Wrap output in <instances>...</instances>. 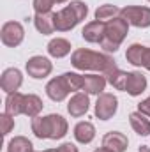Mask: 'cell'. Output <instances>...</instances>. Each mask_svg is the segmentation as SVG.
<instances>
[{"label": "cell", "mask_w": 150, "mask_h": 152, "mask_svg": "<svg viewBox=\"0 0 150 152\" xmlns=\"http://www.w3.org/2000/svg\"><path fill=\"white\" fill-rule=\"evenodd\" d=\"M71 64L79 71L90 69V71H101L104 75H110L111 71L117 69V64L111 57H108L104 53H95V51H90L85 48H79L73 53Z\"/></svg>", "instance_id": "6da1fadb"}, {"label": "cell", "mask_w": 150, "mask_h": 152, "mask_svg": "<svg viewBox=\"0 0 150 152\" xmlns=\"http://www.w3.org/2000/svg\"><path fill=\"white\" fill-rule=\"evenodd\" d=\"M32 133L37 138H51L60 140L67 134V122L62 115L51 113L48 117H34L32 118Z\"/></svg>", "instance_id": "7a4b0ae2"}, {"label": "cell", "mask_w": 150, "mask_h": 152, "mask_svg": "<svg viewBox=\"0 0 150 152\" xmlns=\"http://www.w3.org/2000/svg\"><path fill=\"white\" fill-rule=\"evenodd\" d=\"M87 12H88V7L85 2H79V0L71 2L67 7L55 12V28L58 32H67L74 28L81 20H85Z\"/></svg>", "instance_id": "3957f363"}, {"label": "cell", "mask_w": 150, "mask_h": 152, "mask_svg": "<svg viewBox=\"0 0 150 152\" xmlns=\"http://www.w3.org/2000/svg\"><path fill=\"white\" fill-rule=\"evenodd\" d=\"M127 30H129V23L122 18V16H117L110 21H106V36L101 42V48L104 51H117L118 46L122 44V41L127 36Z\"/></svg>", "instance_id": "277c9868"}, {"label": "cell", "mask_w": 150, "mask_h": 152, "mask_svg": "<svg viewBox=\"0 0 150 152\" xmlns=\"http://www.w3.org/2000/svg\"><path fill=\"white\" fill-rule=\"evenodd\" d=\"M120 16L129 23L138 28H147L150 27V7H138V5H127L120 9Z\"/></svg>", "instance_id": "5b68a950"}, {"label": "cell", "mask_w": 150, "mask_h": 152, "mask_svg": "<svg viewBox=\"0 0 150 152\" xmlns=\"http://www.w3.org/2000/svg\"><path fill=\"white\" fill-rule=\"evenodd\" d=\"M0 37H2V42L9 48H14L18 44H21V41L25 37V30L21 27V23L18 21H7L4 23L2 30H0Z\"/></svg>", "instance_id": "8992f818"}, {"label": "cell", "mask_w": 150, "mask_h": 152, "mask_svg": "<svg viewBox=\"0 0 150 152\" xmlns=\"http://www.w3.org/2000/svg\"><path fill=\"white\" fill-rule=\"evenodd\" d=\"M117 108H118L117 97L113 94L103 92L97 97V103H95V117L99 120H108V118H111L113 115L117 113Z\"/></svg>", "instance_id": "52a82bcc"}, {"label": "cell", "mask_w": 150, "mask_h": 152, "mask_svg": "<svg viewBox=\"0 0 150 152\" xmlns=\"http://www.w3.org/2000/svg\"><path fill=\"white\" fill-rule=\"evenodd\" d=\"M127 62H131L133 66H140L150 71V48L141 46V44H131L127 48L125 53Z\"/></svg>", "instance_id": "ba28073f"}, {"label": "cell", "mask_w": 150, "mask_h": 152, "mask_svg": "<svg viewBox=\"0 0 150 152\" xmlns=\"http://www.w3.org/2000/svg\"><path fill=\"white\" fill-rule=\"evenodd\" d=\"M46 94H48V97L50 99H53V101H64L69 94H71V88H69V85H67V80H66V76H57V78H53L48 85H46Z\"/></svg>", "instance_id": "9c48e42d"}, {"label": "cell", "mask_w": 150, "mask_h": 152, "mask_svg": "<svg viewBox=\"0 0 150 152\" xmlns=\"http://www.w3.org/2000/svg\"><path fill=\"white\" fill-rule=\"evenodd\" d=\"M21 83H23V76L20 73V69H14V67L5 69L4 75H2V78H0V87H2V90L7 92V94L18 92V88L21 87Z\"/></svg>", "instance_id": "30bf717a"}, {"label": "cell", "mask_w": 150, "mask_h": 152, "mask_svg": "<svg viewBox=\"0 0 150 152\" xmlns=\"http://www.w3.org/2000/svg\"><path fill=\"white\" fill-rule=\"evenodd\" d=\"M51 62L46 58V57H32L28 62H27V73L32 76V78H46V76L51 73Z\"/></svg>", "instance_id": "8fae6325"}, {"label": "cell", "mask_w": 150, "mask_h": 152, "mask_svg": "<svg viewBox=\"0 0 150 152\" xmlns=\"http://www.w3.org/2000/svg\"><path fill=\"white\" fill-rule=\"evenodd\" d=\"M81 36L88 42H103V39L106 36V23L104 21H90L88 25H85V28L81 30Z\"/></svg>", "instance_id": "7c38bea8"}, {"label": "cell", "mask_w": 150, "mask_h": 152, "mask_svg": "<svg viewBox=\"0 0 150 152\" xmlns=\"http://www.w3.org/2000/svg\"><path fill=\"white\" fill-rule=\"evenodd\" d=\"M127 145H129L127 136L118 133V131H111V133L104 134V138H103V147H106L113 152H125Z\"/></svg>", "instance_id": "4fadbf2b"}, {"label": "cell", "mask_w": 150, "mask_h": 152, "mask_svg": "<svg viewBox=\"0 0 150 152\" xmlns=\"http://www.w3.org/2000/svg\"><path fill=\"white\" fill-rule=\"evenodd\" d=\"M88 106H90L88 96L85 92H76L67 104V112L71 113V117H81L88 112Z\"/></svg>", "instance_id": "5bb4252c"}, {"label": "cell", "mask_w": 150, "mask_h": 152, "mask_svg": "<svg viewBox=\"0 0 150 152\" xmlns=\"http://www.w3.org/2000/svg\"><path fill=\"white\" fill-rule=\"evenodd\" d=\"M34 23H36V28L42 36H50L57 30L55 28V12H36Z\"/></svg>", "instance_id": "9a60e30c"}, {"label": "cell", "mask_w": 150, "mask_h": 152, "mask_svg": "<svg viewBox=\"0 0 150 152\" xmlns=\"http://www.w3.org/2000/svg\"><path fill=\"white\" fill-rule=\"evenodd\" d=\"M145 88H147V78H145V76L141 75L140 71L129 73L127 87H125V92H127L129 96H140Z\"/></svg>", "instance_id": "2e32d148"}, {"label": "cell", "mask_w": 150, "mask_h": 152, "mask_svg": "<svg viewBox=\"0 0 150 152\" xmlns=\"http://www.w3.org/2000/svg\"><path fill=\"white\" fill-rule=\"evenodd\" d=\"M106 87V78L99 75H87L83 76V90L87 94H97L101 96Z\"/></svg>", "instance_id": "e0dca14e"}, {"label": "cell", "mask_w": 150, "mask_h": 152, "mask_svg": "<svg viewBox=\"0 0 150 152\" xmlns=\"http://www.w3.org/2000/svg\"><path fill=\"white\" fill-rule=\"evenodd\" d=\"M129 120H131L133 129H134L140 136H149L150 134V120L147 118L145 113H141V112H133V113L129 115Z\"/></svg>", "instance_id": "ac0fdd59"}, {"label": "cell", "mask_w": 150, "mask_h": 152, "mask_svg": "<svg viewBox=\"0 0 150 152\" xmlns=\"http://www.w3.org/2000/svg\"><path fill=\"white\" fill-rule=\"evenodd\" d=\"M74 138L79 143H83V145L90 143L95 138V127H94V124H90V122H79V124H76Z\"/></svg>", "instance_id": "d6986e66"}, {"label": "cell", "mask_w": 150, "mask_h": 152, "mask_svg": "<svg viewBox=\"0 0 150 152\" xmlns=\"http://www.w3.org/2000/svg\"><path fill=\"white\" fill-rule=\"evenodd\" d=\"M69 51H71V42L67 39L57 37V39H51L50 44H48V53L51 57H55V58H62Z\"/></svg>", "instance_id": "ffe728a7"}, {"label": "cell", "mask_w": 150, "mask_h": 152, "mask_svg": "<svg viewBox=\"0 0 150 152\" xmlns=\"http://www.w3.org/2000/svg\"><path fill=\"white\" fill-rule=\"evenodd\" d=\"M42 110V101L41 97L36 94H27L23 96V115H28V117H37L39 112Z\"/></svg>", "instance_id": "44dd1931"}, {"label": "cell", "mask_w": 150, "mask_h": 152, "mask_svg": "<svg viewBox=\"0 0 150 152\" xmlns=\"http://www.w3.org/2000/svg\"><path fill=\"white\" fill-rule=\"evenodd\" d=\"M23 96L25 94H20V92L9 94L5 99V113H9L11 117L23 113Z\"/></svg>", "instance_id": "7402d4cb"}, {"label": "cell", "mask_w": 150, "mask_h": 152, "mask_svg": "<svg viewBox=\"0 0 150 152\" xmlns=\"http://www.w3.org/2000/svg\"><path fill=\"white\" fill-rule=\"evenodd\" d=\"M117 16H120V9L117 5H111V4L99 5L95 11V20H99V21H110Z\"/></svg>", "instance_id": "603a6c76"}, {"label": "cell", "mask_w": 150, "mask_h": 152, "mask_svg": "<svg viewBox=\"0 0 150 152\" xmlns=\"http://www.w3.org/2000/svg\"><path fill=\"white\" fill-rule=\"evenodd\" d=\"M9 152H34V145L30 140H27L25 136H16L9 142Z\"/></svg>", "instance_id": "cb8c5ba5"}, {"label": "cell", "mask_w": 150, "mask_h": 152, "mask_svg": "<svg viewBox=\"0 0 150 152\" xmlns=\"http://www.w3.org/2000/svg\"><path fill=\"white\" fill-rule=\"evenodd\" d=\"M108 76V81L111 83L113 87L117 88V90H125V87H127V78H129V73H125V71H120L118 67L111 71Z\"/></svg>", "instance_id": "d4e9b609"}, {"label": "cell", "mask_w": 150, "mask_h": 152, "mask_svg": "<svg viewBox=\"0 0 150 152\" xmlns=\"http://www.w3.org/2000/svg\"><path fill=\"white\" fill-rule=\"evenodd\" d=\"M0 124H2V134H4V136H7V134L14 129V118L9 113L0 115Z\"/></svg>", "instance_id": "484cf974"}, {"label": "cell", "mask_w": 150, "mask_h": 152, "mask_svg": "<svg viewBox=\"0 0 150 152\" xmlns=\"http://www.w3.org/2000/svg\"><path fill=\"white\" fill-rule=\"evenodd\" d=\"M53 4V0H34V9L36 12H51Z\"/></svg>", "instance_id": "4316f807"}, {"label": "cell", "mask_w": 150, "mask_h": 152, "mask_svg": "<svg viewBox=\"0 0 150 152\" xmlns=\"http://www.w3.org/2000/svg\"><path fill=\"white\" fill-rule=\"evenodd\" d=\"M138 112H141V113H145L147 117H150V96L145 101H141V103L138 104Z\"/></svg>", "instance_id": "83f0119b"}, {"label": "cell", "mask_w": 150, "mask_h": 152, "mask_svg": "<svg viewBox=\"0 0 150 152\" xmlns=\"http://www.w3.org/2000/svg\"><path fill=\"white\" fill-rule=\"evenodd\" d=\"M58 152H78V149H76L73 143H64V145L58 147Z\"/></svg>", "instance_id": "f1b7e54d"}, {"label": "cell", "mask_w": 150, "mask_h": 152, "mask_svg": "<svg viewBox=\"0 0 150 152\" xmlns=\"http://www.w3.org/2000/svg\"><path fill=\"white\" fill-rule=\"evenodd\" d=\"M138 152H150V149L149 147H145V145H141V147H140V151Z\"/></svg>", "instance_id": "f546056e"}, {"label": "cell", "mask_w": 150, "mask_h": 152, "mask_svg": "<svg viewBox=\"0 0 150 152\" xmlns=\"http://www.w3.org/2000/svg\"><path fill=\"white\" fill-rule=\"evenodd\" d=\"M95 152H113V151H110V149H106V147H101V149H97Z\"/></svg>", "instance_id": "4dcf8cb0"}, {"label": "cell", "mask_w": 150, "mask_h": 152, "mask_svg": "<svg viewBox=\"0 0 150 152\" xmlns=\"http://www.w3.org/2000/svg\"><path fill=\"white\" fill-rule=\"evenodd\" d=\"M55 4H64V2H67V0H53Z\"/></svg>", "instance_id": "1f68e13d"}, {"label": "cell", "mask_w": 150, "mask_h": 152, "mask_svg": "<svg viewBox=\"0 0 150 152\" xmlns=\"http://www.w3.org/2000/svg\"><path fill=\"white\" fill-rule=\"evenodd\" d=\"M44 152H58V149H48V151H44Z\"/></svg>", "instance_id": "d6a6232c"}, {"label": "cell", "mask_w": 150, "mask_h": 152, "mask_svg": "<svg viewBox=\"0 0 150 152\" xmlns=\"http://www.w3.org/2000/svg\"><path fill=\"white\" fill-rule=\"evenodd\" d=\"M149 2H150V0H149Z\"/></svg>", "instance_id": "836d02e7"}]
</instances>
